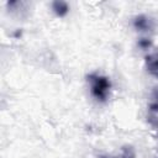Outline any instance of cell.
Listing matches in <instances>:
<instances>
[{
    "label": "cell",
    "instance_id": "obj_1",
    "mask_svg": "<svg viewBox=\"0 0 158 158\" xmlns=\"http://www.w3.org/2000/svg\"><path fill=\"white\" fill-rule=\"evenodd\" d=\"M86 78H88V83L90 84L91 95L98 101H101V102L106 101L110 95V90H111L110 79L100 74H89Z\"/></svg>",
    "mask_w": 158,
    "mask_h": 158
},
{
    "label": "cell",
    "instance_id": "obj_2",
    "mask_svg": "<svg viewBox=\"0 0 158 158\" xmlns=\"http://www.w3.org/2000/svg\"><path fill=\"white\" fill-rule=\"evenodd\" d=\"M132 25L137 31H149L153 27V21L146 15H138L133 17Z\"/></svg>",
    "mask_w": 158,
    "mask_h": 158
},
{
    "label": "cell",
    "instance_id": "obj_3",
    "mask_svg": "<svg viewBox=\"0 0 158 158\" xmlns=\"http://www.w3.org/2000/svg\"><path fill=\"white\" fill-rule=\"evenodd\" d=\"M146 68L151 75L158 79V53L148 54L146 57Z\"/></svg>",
    "mask_w": 158,
    "mask_h": 158
},
{
    "label": "cell",
    "instance_id": "obj_4",
    "mask_svg": "<svg viewBox=\"0 0 158 158\" xmlns=\"http://www.w3.org/2000/svg\"><path fill=\"white\" fill-rule=\"evenodd\" d=\"M52 10L58 17H64L69 11V5L65 1L57 0V1L52 2Z\"/></svg>",
    "mask_w": 158,
    "mask_h": 158
},
{
    "label": "cell",
    "instance_id": "obj_5",
    "mask_svg": "<svg viewBox=\"0 0 158 158\" xmlns=\"http://www.w3.org/2000/svg\"><path fill=\"white\" fill-rule=\"evenodd\" d=\"M148 120L152 126L158 127V102H154L148 109Z\"/></svg>",
    "mask_w": 158,
    "mask_h": 158
},
{
    "label": "cell",
    "instance_id": "obj_6",
    "mask_svg": "<svg viewBox=\"0 0 158 158\" xmlns=\"http://www.w3.org/2000/svg\"><path fill=\"white\" fill-rule=\"evenodd\" d=\"M120 158H135V152L131 147H125L122 154L120 156Z\"/></svg>",
    "mask_w": 158,
    "mask_h": 158
},
{
    "label": "cell",
    "instance_id": "obj_7",
    "mask_svg": "<svg viewBox=\"0 0 158 158\" xmlns=\"http://www.w3.org/2000/svg\"><path fill=\"white\" fill-rule=\"evenodd\" d=\"M152 44V41L149 38H141L138 41V47L142 48V49H148Z\"/></svg>",
    "mask_w": 158,
    "mask_h": 158
},
{
    "label": "cell",
    "instance_id": "obj_8",
    "mask_svg": "<svg viewBox=\"0 0 158 158\" xmlns=\"http://www.w3.org/2000/svg\"><path fill=\"white\" fill-rule=\"evenodd\" d=\"M154 96H156V99H158V89L154 91Z\"/></svg>",
    "mask_w": 158,
    "mask_h": 158
}]
</instances>
